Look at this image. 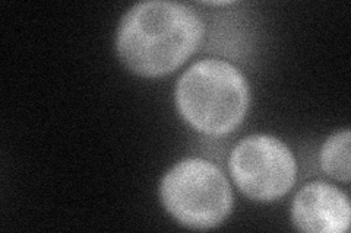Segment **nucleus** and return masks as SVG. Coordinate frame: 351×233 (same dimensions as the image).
<instances>
[{"mask_svg": "<svg viewBox=\"0 0 351 233\" xmlns=\"http://www.w3.org/2000/svg\"><path fill=\"white\" fill-rule=\"evenodd\" d=\"M250 101L246 77L232 63L204 59L192 64L176 86L180 115L197 131L224 136L246 117Z\"/></svg>", "mask_w": 351, "mask_h": 233, "instance_id": "obj_2", "label": "nucleus"}, {"mask_svg": "<svg viewBox=\"0 0 351 233\" xmlns=\"http://www.w3.org/2000/svg\"><path fill=\"white\" fill-rule=\"evenodd\" d=\"M160 197L171 217L191 229L221 225L233 208L226 175L210 161L188 158L164 175Z\"/></svg>", "mask_w": 351, "mask_h": 233, "instance_id": "obj_3", "label": "nucleus"}, {"mask_svg": "<svg viewBox=\"0 0 351 233\" xmlns=\"http://www.w3.org/2000/svg\"><path fill=\"white\" fill-rule=\"evenodd\" d=\"M350 215L348 197L324 181L306 184L291 204L293 225L307 233H346Z\"/></svg>", "mask_w": 351, "mask_h": 233, "instance_id": "obj_5", "label": "nucleus"}, {"mask_svg": "<svg viewBox=\"0 0 351 233\" xmlns=\"http://www.w3.org/2000/svg\"><path fill=\"white\" fill-rule=\"evenodd\" d=\"M204 24L195 10L179 2L152 0L132 6L117 29L116 49L126 68L144 77L179 69L197 50Z\"/></svg>", "mask_w": 351, "mask_h": 233, "instance_id": "obj_1", "label": "nucleus"}, {"mask_svg": "<svg viewBox=\"0 0 351 233\" xmlns=\"http://www.w3.org/2000/svg\"><path fill=\"white\" fill-rule=\"evenodd\" d=\"M228 168L239 190L256 202H276L295 184L298 163L287 144L268 135L239 141Z\"/></svg>", "mask_w": 351, "mask_h": 233, "instance_id": "obj_4", "label": "nucleus"}, {"mask_svg": "<svg viewBox=\"0 0 351 233\" xmlns=\"http://www.w3.org/2000/svg\"><path fill=\"white\" fill-rule=\"evenodd\" d=\"M350 130L337 131L326 139L321 149L322 169L337 181H350Z\"/></svg>", "mask_w": 351, "mask_h": 233, "instance_id": "obj_6", "label": "nucleus"}]
</instances>
